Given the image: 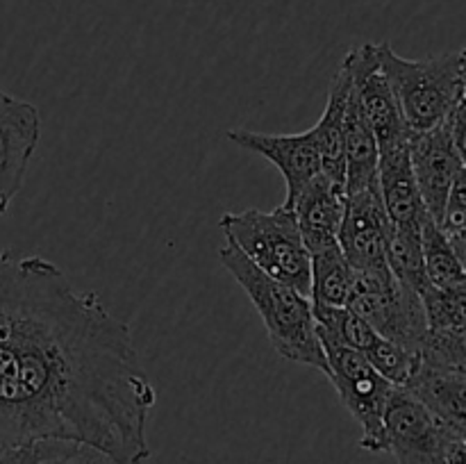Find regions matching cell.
<instances>
[{"label":"cell","instance_id":"obj_6","mask_svg":"<svg viewBox=\"0 0 466 464\" xmlns=\"http://www.w3.org/2000/svg\"><path fill=\"white\" fill-rule=\"evenodd\" d=\"M317 335L326 355V376L335 385L350 417L362 428L360 449L382 453V414L394 385L385 380L362 353L349 348L319 328Z\"/></svg>","mask_w":466,"mask_h":464},{"label":"cell","instance_id":"obj_20","mask_svg":"<svg viewBox=\"0 0 466 464\" xmlns=\"http://www.w3.org/2000/svg\"><path fill=\"white\" fill-rule=\"evenodd\" d=\"M355 268L341 253L339 241L309 250V300L323 308H346Z\"/></svg>","mask_w":466,"mask_h":464},{"label":"cell","instance_id":"obj_21","mask_svg":"<svg viewBox=\"0 0 466 464\" xmlns=\"http://www.w3.org/2000/svg\"><path fill=\"white\" fill-rule=\"evenodd\" d=\"M421 250L428 285L437 287V289H462L466 287L464 259L455 253L444 232L431 217L421 226Z\"/></svg>","mask_w":466,"mask_h":464},{"label":"cell","instance_id":"obj_16","mask_svg":"<svg viewBox=\"0 0 466 464\" xmlns=\"http://www.w3.org/2000/svg\"><path fill=\"white\" fill-rule=\"evenodd\" d=\"M285 205V203H282ZM346 205V187L317 173L285 207L294 212L305 248L314 250L337 241Z\"/></svg>","mask_w":466,"mask_h":464},{"label":"cell","instance_id":"obj_11","mask_svg":"<svg viewBox=\"0 0 466 464\" xmlns=\"http://www.w3.org/2000/svg\"><path fill=\"white\" fill-rule=\"evenodd\" d=\"M408 150L428 214L432 221H440L453 182L466 168V155L455 146L446 123H440L426 132H412L408 139Z\"/></svg>","mask_w":466,"mask_h":464},{"label":"cell","instance_id":"obj_24","mask_svg":"<svg viewBox=\"0 0 466 464\" xmlns=\"http://www.w3.org/2000/svg\"><path fill=\"white\" fill-rule=\"evenodd\" d=\"M39 464H118L103 450L76 441H41Z\"/></svg>","mask_w":466,"mask_h":464},{"label":"cell","instance_id":"obj_1","mask_svg":"<svg viewBox=\"0 0 466 464\" xmlns=\"http://www.w3.org/2000/svg\"><path fill=\"white\" fill-rule=\"evenodd\" d=\"M155 400L126 321L50 259L0 253V446L76 441L144 464Z\"/></svg>","mask_w":466,"mask_h":464},{"label":"cell","instance_id":"obj_22","mask_svg":"<svg viewBox=\"0 0 466 464\" xmlns=\"http://www.w3.org/2000/svg\"><path fill=\"white\" fill-rule=\"evenodd\" d=\"M387 267L400 285L421 296L428 287L421 232L391 226L390 237H387Z\"/></svg>","mask_w":466,"mask_h":464},{"label":"cell","instance_id":"obj_23","mask_svg":"<svg viewBox=\"0 0 466 464\" xmlns=\"http://www.w3.org/2000/svg\"><path fill=\"white\" fill-rule=\"evenodd\" d=\"M455 253L464 259L466 255V168L453 182L449 198H446L444 212L440 221H435Z\"/></svg>","mask_w":466,"mask_h":464},{"label":"cell","instance_id":"obj_3","mask_svg":"<svg viewBox=\"0 0 466 464\" xmlns=\"http://www.w3.org/2000/svg\"><path fill=\"white\" fill-rule=\"evenodd\" d=\"M376 53L410 132L432 130L464 103V50L426 59H405L387 41H380L376 44Z\"/></svg>","mask_w":466,"mask_h":464},{"label":"cell","instance_id":"obj_9","mask_svg":"<svg viewBox=\"0 0 466 464\" xmlns=\"http://www.w3.org/2000/svg\"><path fill=\"white\" fill-rule=\"evenodd\" d=\"M312 308L319 330L362 353L373 364V368L394 387L408 382L421 355L382 337L349 308H323V305H312Z\"/></svg>","mask_w":466,"mask_h":464},{"label":"cell","instance_id":"obj_15","mask_svg":"<svg viewBox=\"0 0 466 464\" xmlns=\"http://www.w3.org/2000/svg\"><path fill=\"white\" fill-rule=\"evenodd\" d=\"M378 189L391 226L421 232L428 214L426 203L419 191L412 164H410L408 141L380 150L378 157Z\"/></svg>","mask_w":466,"mask_h":464},{"label":"cell","instance_id":"obj_18","mask_svg":"<svg viewBox=\"0 0 466 464\" xmlns=\"http://www.w3.org/2000/svg\"><path fill=\"white\" fill-rule=\"evenodd\" d=\"M350 96V77L344 66L337 68L328 89L326 109L317 121L314 139H317L319 157H321V173L337 185L346 187V164H344V121L346 107Z\"/></svg>","mask_w":466,"mask_h":464},{"label":"cell","instance_id":"obj_17","mask_svg":"<svg viewBox=\"0 0 466 464\" xmlns=\"http://www.w3.org/2000/svg\"><path fill=\"white\" fill-rule=\"evenodd\" d=\"M405 389L453 430L466 435V368L419 359Z\"/></svg>","mask_w":466,"mask_h":464},{"label":"cell","instance_id":"obj_10","mask_svg":"<svg viewBox=\"0 0 466 464\" xmlns=\"http://www.w3.org/2000/svg\"><path fill=\"white\" fill-rule=\"evenodd\" d=\"M390 230L391 221L385 212L378 185L346 194L337 241L355 271H376L387 267Z\"/></svg>","mask_w":466,"mask_h":464},{"label":"cell","instance_id":"obj_5","mask_svg":"<svg viewBox=\"0 0 466 464\" xmlns=\"http://www.w3.org/2000/svg\"><path fill=\"white\" fill-rule=\"evenodd\" d=\"M346 308L394 344L421 353L426 339V312L421 296L400 285L390 267L355 271Z\"/></svg>","mask_w":466,"mask_h":464},{"label":"cell","instance_id":"obj_4","mask_svg":"<svg viewBox=\"0 0 466 464\" xmlns=\"http://www.w3.org/2000/svg\"><path fill=\"white\" fill-rule=\"evenodd\" d=\"M218 226L226 244L235 246L259 271L309 296V253L289 207L278 205L271 212L246 209L223 214Z\"/></svg>","mask_w":466,"mask_h":464},{"label":"cell","instance_id":"obj_8","mask_svg":"<svg viewBox=\"0 0 466 464\" xmlns=\"http://www.w3.org/2000/svg\"><path fill=\"white\" fill-rule=\"evenodd\" d=\"M341 66L349 73L350 91L376 135L378 148L385 150L405 144L412 132L400 116L394 91L378 62L376 44H362L360 48H353L344 57Z\"/></svg>","mask_w":466,"mask_h":464},{"label":"cell","instance_id":"obj_2","mask_svg":"<svg viewBox=\"0 0 466 464\" xmlns=\"http://www.w3.org/2000/svg\"><path fill=\"white\" fill-rule=\"evenodd\" d=\"M218 259L255 305L278 355L326 373V355L317 335V318L309 296L259 271L235 246H223Z\"/></svg>","mask_w":466,"mask_h":464},{"label":"cell","instance_id":"obj_19","mask_svg":"<svg viewBox=\"0 0 466 464\" xmlns=\"http://www.w3.org/2000/svg\"><path fill=\"white\" fill-rule=\"evenodd\" d=\"M378 157H380V148H378L376 135L350 91L344 121L346 194L378 185Z\"/></svg>","mask_w":466,"mask_h":464},{"label":"cell","instance_id":"obj_12","mask_svg":"<svg viewBox=\"0 0 466 464\" xmlns=\"http://www.w3.org/2000/svg\"><path fill=\"white\" fill-rule=\"evenodd\" d=\"M41 135L39 109L0 91V200L9 207L25 182Z\"/></svg>","mask_w":466,"mask_h":464},{"label":"cell","instance_id":"obj_27","mask_svg":"<svg viewBox=\"0 0 466 464\" xmlns=\"http://www.w3.org/2000/svg\"><path fill=\"white\" fill-rule=\"evenodd\" d=\"M5 212H7V205H5V203H3V200H0V218H3V217H5Z\"/></svg>","mask_w":466,"mask_h":464},{"label":"cell","instance_id":"obj_14","mask_svg":"<svg viewBox=\"0 0 466 464\" xmlns=\"http://www.w3.org/2000/svg\"><path fill=\"white\" fill-rule=\"evenodd\" d=\"M421 303L426 312L421 359L466 368V287L437 289L428 285Z\"/></svg>","mask_w":466,"mask_h":464},{"label":"cell","instance_id":"obj_13","mask_svg":"<svg viewBox=\"0 0 466 464\" xmlns=\"http://www.w3.org/2000/svg\"><path fill=\"white\" fill-rule=\"evenodd\" d=\"M228 141L239 146L241 150H248V153L268 159L282 173L287 187L285 205L317 173H321V157H319L312 127L305 132H296V135H268V132L264 135V132L237 127V130L228 132Z\"/></svg>","mask_w":466,"mask_h":464},{"label":"cell","instance_id":"obj_26","mask_svg":"<svg viewBox=\"0 0 466 464\" xmlns=\"http://www.w3.org/2000/svg\"><path fill=\"white\" fill-rule=\"evenodd\" d=\"M437 464H466V435H451Z\"/></svg>","mask_w":466,"mask_h":464},{"label":"cell","instance_id":"obj_25","mask_svg":"<svg viewBox=\"0 0 466 464\" xmlns=\"http://www.w3.org/2000/svg\"><path fill=\"white\" fill-rule=\"evenodd\" d=\"M41 441L21 446H0V464H39Z\"/></svg>","mask_w":466,"mask_h":464},{"label":"cell","instance_id":"obj_7","mask_svg":"<svg viewBox=\"0 0 466 464\" xmlns=\"http://www.w3.org/2000/svg\"><path fill=\"white\" fill-rule=\"evenodd\" d=\"M451 435H464L432 417L405 387H394L382 414V453L399 464H437Z\"/></svg>","mask_w":466,"mask_h":464}]
</instances>
